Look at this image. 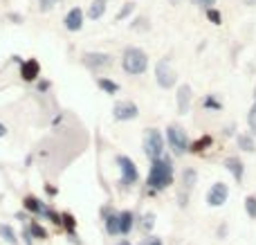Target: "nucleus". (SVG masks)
<instances>
[{
  "label": "nucleus",
  "mask_w": 256,
  "mask_h": 245,
  "mask_svg": "<svg viewBox=\"0 0 256 245\" xmlns=\"http://www.w3.org/2000/svg\"><path fill=\"white\" fill-rule=\"evenodd\" d=\"M196 178H198V176H196V171H194V169L184 171V187H186V189H189V187H194Z\"/></svg>",
  "instance_id": "24"
},
{
  "label": "nucleus",
  "mask_w": 256,
  "mask_h": 245,
  "mask_svg": "<svg viewBox=\"0 0 256 245\" xmlns=\"http://www.w3.org/2000/svg\"><path fill=\"white\" fill-rule=\"evenodd\" d=\"M207 16L212 22H216V25H220V14L216 12V9H207Z\"/></svg>",
  "instance_id": "26"
},
{
  "label": "nucleus",
  "mask_w": 256,
  "mask_h": 245,
  "mask_svg": "<svg viewBox=\"0 0 256 245\" xmlns=\"http://www.w3.org/2000/svg\"><path fill=\"white\" fill-rule=\"evenodd\" d=\"M122 66H124V70L128 74H142L148 68V56L140 48H128L124 52V56H122Z\"/></svg>",
  "instance_id": "2"
},
{
  "label": "nucleus",
  "mask_w": 256,
  "mask_h": 245,
  "mask_svg": "<svg viewBox=\"0 0 256 245\" xmlns=\"http://www.w3.org/2000/svg\"><path fill=\"white\" fill-rule=\"evenodd\" d=\"M66 27L70 32H79L81 27H84V12H81L79 7H74V9H70V12H68V16H66Z\"/></svg>",
  "instance_id": "9"
},
{
  "label": "nucleus",
  "mask_w": 256,
  "mask_h": 245,
  "mask_svg": "<svg viewBox=\"0 0 256 245\" xmlns=\"http://www.w3.org/2000/svg\"><path fill=\"white\" fill-rule=\"evenodd\" d=\"M104 12H106V0H92V2H90V9H88V18L97 20V18L104 16Z\"/></svg>",
  "instance_id": "14"
},
{
  "label": "nucleus",
  "mask_w": 256,
  "mask_h": 245,
  "mask_svg": "<svg viewBox=\"0 0 256 245\" xmlns=\"http://www.w3.org/2000/svg\"><path fill=\"white\" fill-rule=\"evenodd\" d=\"M38 2H40V12H50L56 4V0H38Z\"/></svg>",
  "instance_id": "27"
},
{
  "label": "nucleus",
  "mask_w": 256,
  "mask_h": 245,
  "mask_svg": "<svg viewBox=\"0 0 256 245\" xmlns=\"http://www.w3.org/2000/svg\"><path fill=\"white\" fill-rule=\"evenodd\" d=\"M63 220H66V225H68L70 230L74 228V223H72V216H68V214H66V216H63Z\"/></svg>",
  "instance_id": "32"
},
{
  "label": "nucleus",
  "mask_w": 256,
  "mask_h": 245,
  "mask_svg": "<svg viewBox=\"0 0 256 245\" xmlns=\"http://www.w3.org/2000/svg\"><path fill=\"white\" fill-rule=\"evenodd\" d=\"M0 236H2L7 243H14V245H16V241H18L16 234H14V230L9 228V225H0Z\"/></svg>",
  "instance_id": "19"
},
{
  "label": "nucleus",
  "mask_w": 256,
  "mask_h": 245,
  "mask_svg": "<svg viewBox=\"0 0 256 245\" xmlns=\"http://www.w3.org/2000/svg\"><path fill=\"white\" fill-rule=\"evenodd\" d=\"M225 166H227V171H230L232 176H234L236 180H243V174H245V166H243V162L238 160V158H227L225 160Z\"/></svg>",
  "instance_id": "13"
},
{
  "label": "nucleus",
  "mask_w": 256,
  "mask_h": 245,
  "mask_svg": "<svg viewBox=\"0 0 256 245\" xmlns=\"http://www.w3.org/2000/svg\"><path fill=\"white\" fill-rule=\"evenodd\" d=\"M238 146L243 148V151L252 153L254 151V140L250 138V135H238Z\"/></svg>",
  "instance_id": "20"
},
{
  "label": "nucleus",
  "mask_w": 256,
  "mask_h": 245,
  "mask_svg": "<svg viewBox=\"0 0 256 245\" xmlns=\"http://www.w3.org/2000/svg\"><path fill=\"white\" fill-rule=\"evenodd\" d=\"M144 151L150 160H160L162 158V151H164V138L160 135V130L155 128H146L144 133Z\"/></svg>",
  "instance_id": "3"
},
{
  "label": "nucleus",
  "mask_w": 256,
  "mask_h": 245,
  "mask_svg": "<svg viewBox=\"0 0 256 245\" xmlns=\"http://www.w3.org/2000/svg\"><path fill=\"white\" fill-rule=\"evenodd\" d=\"M25 207L30 212H34V214H48L50 212V210H45V207L40 205V200H36V198H32V196L25 198Z\"/></svg>",
  "instance_id": "15"
},
{
  "label": "nucleus",
  "mask_w": 256,
  "mask_h": 245,
  "mask_svg": "<svg viewBox=\"0 0 256 245\" xmlns=\"http://www.w3.org/2000/svg\"><path fill=\"white\" fill-rule=\"evenodd\" d=\"M117 164H120V169H122V182L124 184H135L137 178H140V174H137V166L132 164L130 158L120 156L117 158Z\"/></svg>",
  "instance_id": "6"
},
{
  "label": "nucleus",
  "mask_w": 256,
  "mask_h": 245,
  "mask_svg": "<svg viewBox=\"0 0 256 245\" xmlns=\"http://www.w3.org/2000/svg\"><path fill=\"white\" fill-rule=\"evenodd\" d=\"M166 140H168V146L176 156H184L189 151V140H186V133L182 130V126H168L166 130Z\"/></svg>",
  "instance_id": "4"
},
{
  "label": "nucleus",
  "mask_w": 256,
  "mask_h": 245,
  "mask_svg": "<svg viewBox=\"0 0 256 245\" xmlns=\"http://www.w3.org/2000/svg\"><path fill=\"white\" fill-rule=\"evenodd\" d=\"M243 2H245V4H250V7H254V4H256V0H243Z\"/></svg>",
  "instance_id": "34"
},
{
  "label": "nucleus",
  "mask_w": 256,
  "mask_h": 245,
  "mask_svg": "<svg viewBox=\"0 0 256 245\" xmlns=\"http://www.w3.org/2000/svg\"><path fill=\"white\" fill-rule=\"evenodd\" d=\"M117 245H130V243H128V241H122V243H117Z\"/></svg>",
  "instance_id": "35"
},
{
  "label": "nucleus",
  "mask_w": 256,
  "mask_h": 245,
  "mask_svg": "<svg viewBox=\"0 0 256 245\" xmlns=\"http://www.w3.org/2000/svg\"><path fill=\"white\" fill-rule=\"evenodd\" d=\"M137 106L132 102H120L115 104V108H112V115H115V120H122V122H128V120H135L137 117Z\"/></svg>",
  "instance_id": "8"
},
{
  "label": "nucleus",
  "mask_w": 256,
  "mask_h": 245,
  "mask_svg": "<svg viewBox=\"0 0 256 245\" xmlns=\"http://www.w3.org/2000/svg\"><path fill=\"white\" fill-rule=\"evenodd\" d=\"M97 84H99V88H104V90H106V92H108V94H115V92H117V90H120V86H117V84H115V81L106 79V76H102V79H99V81H97Z\"/></svg>",
  "instance_id": "18"
},
{
  "label": "nucleus",
  "mask_w": 256,
  "mask_h": 245,
  "mask_svg": "<svg viewBox=\"0 0 256 245\" xmlns=\"http://www.w3.org/2000/svg\"><path fill=\"white\" fill-rule=\"evenodd\" d=\"M38 70H40V66H38V61H34V58H30V61H25L22 63V68H20V76L25 81H34L36 76H38Z\"/></svg>",
  "instance_id": "12"
},
{
  "label": "nucleus",
  "mask_w": 256,
  "mask_h": 245,
  "mask_svg": "<svg viewBox=\"0 0 256 245\" xmlns=\"http://www.w3.org/2000/svg\"><path fill=\"white\" fill-rule=\"evenodd\" d=\"M209 144H212V138H202L200 142H196V144H194V148H191V151H202V148H204V146H209Z\"/></svg>",
  "instance_id": "25"
},
{
  "label": "nucleus",
  "mask_w": 256,
  "mask_h": 245,
  "mask_svg": "<svg viewBox=\"0 0 256 245\" xmlns=\"http://www.w3.org/2000/svg\"><path fill=\"white\" fill-rule=\"evenodd\" d=\"M106 232H108V234H122L120 214H117V216H108V218H106Z\"/></svg>",
  "instance_id": "17"
},
{
  "label": "nucleus",
  "mask_w": 256,
  "mask_h": 245,
  "mask_svg": "<svg viewBox=\"0 0 256 245\" xmlns=\"http://www.w3.org/2000/svg\"><path fill=\"white\" fill-rule=\"evenodd\" d=\"M202 2V7H207V9H212L214 4H216V0H200Z\"/></svg>",
  "instance_id": "31"
},
{
  "label": "nucleus",
  "mask_w": 256,
  "mask_h": 245,
  "mask_svg": "<svg viewBox=\"0 0 256 245\" xmlns=\"http://www.w3.org/2000/svg\"><path fill=\"white\" fill-rule=\"evenodd\" d=\"M248 124H250V128H252V133L256 135V102H254V106L250 108V115H248Z\"/></svg>",
  "instance_id": "23"
},
{
  "label": "nucleus",
  "mask_w": 256,
  "mask_h": 245,
  "mask_svg": "<svg viewBox=\"0 0 256 245\" xmlns=\"http://www.w3.org/2000/svg\"><path fill=\"white\" fill-rule=\"evenodd\" d=\"M189 104H191V88L184 84L178 88V110H180V115L189 112Z\"/></svg>",
  "instance_id": "11"
},
{
  "label": "nucleus",
  "mask_w": 256,
  "mask_h": 245,
  "mask_svg": "<svg viewBox=\"0 0 256 245\" xmlns=\"http://www.w3.org/2000/svg\"><path fill=\"white\" fill-rule=\"evenodd\" d=\"M204 108H216V110H218V108H220V104H218L214 97H207V99H204Z\"/></svg>",
  "instance_id": "28"
},
{
  "label": "nucleus",
  "mask_w": 256,
  "mask_h": 245,
  "mask_svg": "<svg viewBox=\"0 0 256 245\" xmlns=\"http://www.w3.org/2000/svg\"><path fill=\"white\" fill-rule=\"evenodd\" d=\"M84 63L88 68H106V66H110V56L102 52H88L84 56Z\"/></svg>",
  "instance_id": "10"
},
{
  "label": "nucleus",
  "mask_w": 256,
  "mask_h": 245,
  "mask_svg": "<svg viewBox=\"0 0 256 245\" xmlns=\"http://www.w3.org/2000/svg\"><path fill=\"white\" fill-rule=\"evenodd\" d=\"M245 210H248V216L256 220V196H248L245 198Z\"/></svg>",
  "instance_id": "21"
},
{
  "label": "nucleus",
  "mask_w": 256,
  "mask_h": 245,
  "mask_svg": "<svg viewBox=\"0 0 256 245\" xmlns=\"http://www.w3.org/2000/svg\"><path fill=\"white\" fill-rule=\"evenodd\" d=\"M120 228H122V234H128L132 230V214L130 212H122L120 214Z\"/></svg>",
  "instance_id": "16"
},
{
  "label": "nucleus",
  "mask_w": 256,
  "mask_h": 245,
  "mask_svg": "<svg viewBox=\"0 0 256 245\" xmlns=\"http://www.w3.org/2000/svg\"><path fill=\"white\" fill-rule=\"evenodd\" d=\"M173 182V166H171V160L168 158H160L150 164V174H148V187L150 189H166L168 184Z\"/></svg>",
  "instance_id": "1"
},
{
  "label": "nucleus",
  "mask_w": 256,
  "mask_h": 245,
  "mask_svg": "<svg viewBox=\"0 0 256 245\" xmlns=\"http://www.w3.org/2000/svg\"><path fill=\"white\" fill-rule=\"evenodd\" d=\"M176 70L168 66V58H162V61L155 66V81H158L162 88H173L176 86Z\"/></svg>",
  "instance_id": "5"
},
{
  "label": "nucleus",
  "mask_w": 256,
  "mask_h": 245,
  "mask_svg": "<svg viewBox=\"0 0 256 245\" xmlns=\"http://www.w3.org/2000/svg\"><path fill=\"white\" fill-rule=\"evenodd\" d=\"M132 9H135V2H126L124 7H122L120 12H117L115 20H117V22H120V20H124V18H126V16H128V14H130V12H132Z\"/></svg>",
  "instance_id": "22"
},
{
  "label": "nucleus",
  "mask_w": 256,
  "mask_h": 245,
  "mask_svg": "<svg viewBox=\"0 0 256 245\" xmlns=\"http://www.w3.org/2000/svg\"><path fill=\"white\" fill-rule=\"evenodd\" d=\"M171 2H178V0H171Z\"/></svg>",
  "instance_id": "36"
},
{
  "label": "nucleus",
  "mask_w": 256,
  "mask_h": 245,
  "mask_svg": "<svg viewBox=\"0 0 256 245\" xmlns=\"http://www.w3.org/2000/svg\"><path fill=\"white\" fill-rule=\"evenodd\" d=\"M227 196H230V189H227V184L225 182H216V184H212V189H209L207 202L212 207H222L227 202Z\"/></svg>",
  "instance_id": "7"
},
{
  "label": "nucleus",
  "mask_w": 256,
  "mask_h": 245,
  "mask_svg": "<svg viewBox=\"0 0 256 245\" xmlns=\"http://www.w3.org/2000/svg\"><path fill=\"white\" fill-rule=\"evenodd\" d=\"M32 232H34V234H36V236H38V238H45V232H43V230L38 228V225H34V223H32Z\"/></svg>",
  "instance_id": "30"
},
{
  "label": "nucleus",
  "mask_w": 256,
  "mask_h": 245,
  "mask_svg": "<svg viewBox=\"0 0 256 245\" xmlns=\"http://www.w3.org/2000/svg\"><path fill=\"white\" fill-rule=\"evenodd\" d=\"M4 135H7V128H4V126L0 124V138H4Z\"/></svg>",
  "instance_id": "33"
},
{
  "label": "nucleus",
  "mask_w": 256,
  "mask_h": 245,
  "mask_svg": "<svg viewBox=\"0 0 256 245\" xmlns=\"http://www.w3.org/2000/svg\"><path fill=\"white\" fill-rule=\"evenodd\" d=\"M140 245H162V241H160V238H155V236H150V238H146V241H142Z\"/></svg>",
  "instance_id": "29"
}]
</instances>
